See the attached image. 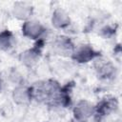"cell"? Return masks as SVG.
Listing matches in <instances>:
<instances>
[{"mask_svg": "<svg viewBox=\"0 0 122 122\" xmlns=\"http://www.w3.org/2000/svg\"><path fill=\"white\" fill-rule=\"evenodd\" d=\"M72 112L76 121L87 122L94 114V106L90 101L82 99L73 107Z\"/></svg>", "mask_w": 122, "mask_h": 122, "instance_id": "obj_1", "label": "cell"}, {"mask_svg": "<svg viewBox=\"0 0 122 122\" xmlns=\"http://www.w3.org/2000/svg\"><path fill=\"white\" fill-rule=\"evenodd\" d=\"M93 66H94L96 74L98 75V77H100L102 79L112 78L115 73V67L108 59L98 56L94 59Z\"/></svg>", "mask_w": 122, "mask_h": 122, "instance_id": "obj_2", "label": "cell"}, {"mask_svg": "<svg viewBox=\"0 0 122 122\" xmlns=\"http://www.w3.org/2000/svg\"><path fill=\"white\" fill-rule=\"evenodd\" d=\"M44 32L45 28L40 22L36 20L29 19L27 21H24L22 25V33L30 39H39L44 34Z\"/></svg>", "mask_w": 122, "mask_h": 122, "instance_id": "obj_3", "label": "cell"}, {"mask_svg": "<svg viewBox=\"0 0 122 122\" xmlns=\"http://www.w3.org/2000/svg\"><path fill=\"white\" fill-rule=\"evenodd\" d=\"M98 56V52H96L93 48L89 45H82L78 48H75L71 54L72 59L78 63H87L94 60Z\"/></svg>", "mask_w": 122, "mask_h": 122, "instance_id": "obj_4", "label": "cell"}, {"mask_svg": "<svg viewBox=\"0 0 122 122\" xmlns=\"http://www.w3.org/2000/svg\"><path fill=\"white\" fill-rule=\"evenodd\" d=\"M117 107L118 103L115 97H106L102 99L96 107H94V114L96 113L99 116H106L114 112Z\"/></svg>", "mask_w": 122, "mask_h": 122, "instance_id": "obj_5", "label": "cell"}, {"mask_svg": "<svg viewBox=\"0 0 122 122\" xmlns=\"http://www.w3.org/2000/svg\"><path fill=\"white\" fill-rule=\"evenodd\" d=\"M74 49H75V47L73 46L71 39L68 37H65V36L58 37L53 43L54 51L57 54L62 55V56H69V55L71 56Z\"/></svg>", "mask_w": 122, "mask_h": 122, "instance_id": "obj_6", "label": "cell"}, {"mask_svg": "<svg viewBox=\"0 0 122 122\" xmlns=\"http://www.w3.org/2000/svg\"><path fill=\"white\" fill-rule=\"evenodd\" d=\"M12 98L17 105L23 106L29 104L32 99L30 88L22 85L17 86L12 92Z\"/></svg>", "mask_w": 122, "mask_h": 122, "instance_id": "obj_7", "label": "cell"}, {"mask_svg": "<svg viewBox=\"0 0 122 122\" xmlns=\"http://www.w3.org/2000/svg\"><path fill=\"white\" fill-rule=\"evenodd\" d=\"M51 24L56 29H65L71 24V18L67 11H65L63 9L57 8L52 12Z\"/></svg>", "mask_w": 122, "mask_h": 122, "instance_id": "obj_8", "label": "cell"}, {"mask_svg": "<svg viewBox=\"0 0 122 122\" xmlns=\"http://www.w3.org/2000/svg\"><path fill=\"white\" fill-rule=\"evenodd\" d=\"M12 12L14 17L19 20L27 21L32 13V6L28 2H16L13 5Z\"/></svg>", "mask_w": 122, "mask_h": 122, "instance_id": "obj_9", "label": "cell"}, {"mask_svg": "<svg viewBox=\"0 0 122 122\" xmlns=\"http://www.w3.org/2000/svg\"><path fill=\"white\" fill-rule=\"evenodd\" d=\"M40 54H41V48L38 46H35L31 49H29L23 51L20 55V60L25 66L32 67L39 60Z\"/></svg>", "mask_w": 122, "mask_h": 122, "instance_id": "obj_10", "label": "cell"}, {"mask_svg": "<svg viewBox=\"0 0 122 122\" xmlns=\"http://www.w3.org/2000/svg\"><path fill=\"white\" fill-rule=\"evenodd\" d=\"M13 44V35L8 30H2L0 32V51H8L12 47Z\"/></svg>", "mask_w": 122, "mask_h": 122, "instance_id": "obj_11", "label": "cell"}]
</instances>
